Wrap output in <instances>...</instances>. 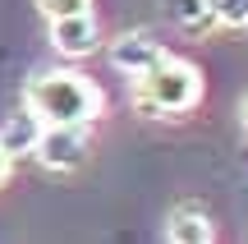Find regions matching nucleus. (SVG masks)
Masks as SVG:
<instances>
[{"label": "nucleus", "instance_id": "1", "mask_svg": "<svg viewBox=\"0 0 248 244\" xmlns=\"http://www.w3.org/2000/svg\"><path fill=\"white\" fill-rule=\"evenodd\" d=\"M23 106L42 125H92L101 115V88L88 83L78 69H42L28 79Z\"/></svg>", "mask_w": 248, "mask_h": 244}, {"label": "nucleus", "instance_id": "2", "mask_svg": "<svg viewBox=\"0 0 248 244\" xmlns=\"http://www.w3.org/2000/svg\"><path fill=\"white\" fill-rule=\"evenodd\" d=\"M129 101L152 120H179L202 101V74H198V65L179 60V55H166L156 69L133 79Z\"/></svg>", "mask_w": 248, "mask_h": 244}, {"label": "nucleus", "instance_id": "3", "mask_svg": "<svg viewBox=\"0 0 248 244\" xmlns=\"http://www.w3.org/2000/svg\"><path fill=\"white\" fill-rule=\"evenodd\" d=\"M92 152V138L88 125H42V138H37L32 157L46 166V171L64 175V171H78Z\"/></svg>", "mask_w": 248, "mask_h": 244}, {"label": "nucleus", "instance_id": "4", "mask_svg": "<svg viewBox=\"0 0 248 244\" xmlns=\"http://www.w3.org/2000/svg\"><path fill=\"white\" fill-rule=\"evenodd\" d=\"M110 65H115L120 74H129V79H142L147 69H156L161 60H166V46L156 42L152 33H120L115 42H110Z\"/></svg>", "mask_w": 248, "mask_h": 244}, {"label": "nucleus", "instance_id": "5", "mask_svg": "<svg viewBox=\"0 0 248 244\" xmlns=\"http://www.w3.org/2000/svg\"><path fill=\"white\" fill-rule=\"evenodd\" d=\"M51 46L69 60H83L101 46V28L92 14H69V18H51Z\"/></svg>", "mask_w": 248, "mask_h": 244}, {"label": "nucleus", "instance_id": "6", "mask_svg": "<svg viewBox=\"0 0 248 244\" xmlns=\"http://www.w3.org/2000/svg\"><path fill=\"white\" fill-rule=\"evenodd\" d=\"M37 138H42V120L32 115V111H18V115H9L5 125H0V147H5L9 157H32V147H37Z\"/></svg>", "mask_w": 248, "mask_h": 244}, {"label": "nucleus", "instance_id": "7", "mask_svg": "<svg viewBox=\"0 0 248 244\" xmlns=\"http://www.w3.org/2000/svg\"><path fill=\"white\" fill-rule=\"evenodd\" d=\"M166 14L175 18L184 33H193V37H207V33H216V28H221L212 0H166Z\"/></svg>", "mask_w": 248, "mask_h": 244}, {"label": "nucleus", "instance_id": "8", "mask_svg": "<svg viewBox=\"0 0 248 244\" xmlns=\"http://www.w3.org/2000/svg\"><path fill=\"white\" fill-rule=\"evenodd\" d=\"M166 235H170V244H216V240H212V221H207V212L193 208V203L175 208Z\"/></svg>", "mask_w": 248, "mask_h": 244}, {"label": "nucleus", "instance_id": "9", "mask_svg": "<svg viewBox=\"0 0 248 244\" xmlns=\"http://www.w3.org/2000/svg\"><path fill=\"white\" fill-rule=\"evenodd\" d=\"M46 18H69V14H92V0H37Z\"/></svg>", "mask_w": 248, "mask_h": 244}, {"label": "nucleus", "instance_id": "10", "mask_svg": "<svg viewBox=\"0 0 248 244\" xmlns=\"http://www.w3.org/2000/svg\"><path fill=\"white\" fill-rule=\"evenodd\" d=\"M9 171H14V157H9V152H5V147H0V184H5V180H9Z\"/></svg>", "mask_w": 248, "mask_h": 244}, {"label": "nucleus", "instance_id": "11", "mask_svg": "<svg viewBox=\"0 0 248 244\" xmlns=\"http://www.w3.org/2000/svg\"><path fill=\"white\" fill-rule=\"evenodd\" d=\"M239 120H244V129H248V92H244V101H239Z\"/></svg>", "mask_w": 248, "mask_h": 244}, {"label": "nucleus", "instance_id": "12", "mask_svg": "<svg viewBox=\"0 0 248 244\" xmlns=\"http://www.w3.org/2000/svg\"><path fill=\"white\" fill-rule=\"evenodd\" d=\"M244 28H248V14H244Z\"/></svg>", "mask_w": 248, "mask_h": 244}]
</instances>
